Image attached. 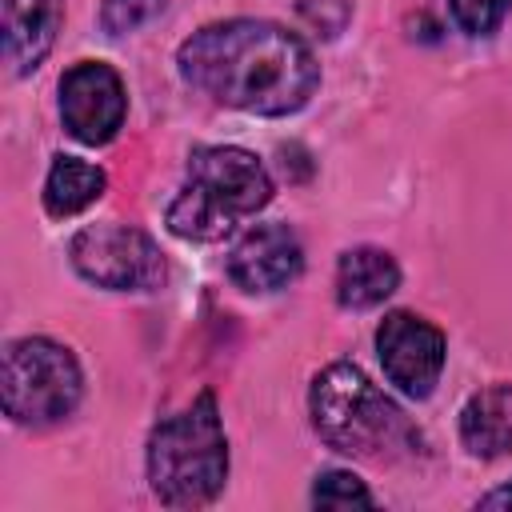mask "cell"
I'll list each match as a JSON object with an SVG mask.
<instances>
[{
  "label": "cell",
  "mask_w": 512,
  "mask_h": 512,
  "mask_svg": "<svg viewBox=\"0 0 512 512\" xmlns=\"http://www.w3.org/2000/svg\"><path fill=\"white\" fill-rule=\"evenodd\" d=\"M176 64L204 96L256 116H288L304 108L320 84L312 48L272 20L208 24L180 44Z\"/></svg>",
  "instance_id": "cell-1"
},
{
  "label": "cell",
  "mask_w": 512,
  "mask_h": 512,
  "mask_svg": "<svg viewBox=\"0 0 512 512\" xmlns=\"http://www.w3.org/2000/svg\"><path fill=\"white\" fill-rule=\"evenodd\" d=\"M268 200L272 180L252 152L232 144L196 148L188 156V184L168 204V228L184 240H220Z\"/></svg>",
  "instance_id": "cell-2"
},
{
  "label": "cell",
  "mask_w": 512,
  "mask_h": 512,
  "mask_svg": "<svg viewBox=\"0 0 512 512\" xmlns=\"http://www.w3.org/2000/svg\"><path fill=\"white\" fill-rule=\"evenodd\" d=\"M228 476V440L216 412V396L200 392L192 408L168 416L148 440L152 492L172 508L208 504Z\"/></svg>",
  "instance_id": "cell-3"
},
{
  "label": "cell",
  "mask_w": 512,
  "mask_h": 512,
  "mask_svg": "<svg viewBox=\"0 0 512 512\" xmlns=\"http://www.w3.org/2000/svg\"><path fill=\"white\" fill-rule=\"evenodd\" d=\"M320 440L344 456H392L412 444L404 412L352 364H328L308 396Z\"/></svg>",
  "instance_id": "cell-4"
},
{
  "label": "cell",
  "mask_w": 512,
  "mask_h": 512,
  "mask_svg": "<svg viewBox=\"0 0 512 512\" xmlns=\"http://www.w3.org/2000/svg\"><path fill=\"white\" fill-rule=\"evenodd\" d=\"M0 396H4V412L16 424L64 420L80 400L76 356L48 336H24V340L8 344Z\"/></svg>",
  "instance_id": "cell-5"
},
{
  "label": "cell",
  "mask_w": 512,
  "mask_h": 512,
  "mask_svg": "<svg viewBox=\"0 0 512 512\" xmlns=\"http://www.w3.org/2000/svg\"><path fill=\"white\" fill-rule=\"evenodd\" d=\"M68 256H72V264L84 280H92L100 288H116V292L152 288L164 276L160 248L140 228H128V224H88V228H80L72 236Z\"/></svg>",
  "instance_id": "cell-6"
},
{
  "label": "cell",
  "mask_w": 512,
  "mask_h": 512,
  "mask_svg": "<svg viewBox=\"0 0 512 512\" xmlns=\"http://www.w3.org/2000/svg\"><path fill=\"white\" fill-rule=\"evenodd\" d=\"M376 352L384 364V376L404 392L424 400L444 368V332L412 312H392L376 328Z\"/></svg>",
  "instance_id": "cell-7"
},
{
  "label": "cell",
  "mask_w": 512,
  "mask_h": 512,
  "mask_svg": "<svg viewBox=\"0 0 512 512\" xmlns=\"http://www.w3.org/2000/svg\"><path fill=\"white\" fill-rule=\"evenodd\" d=\"M124 84L116 68L100 60L72 64L60 80V116L80 144H108L124 124Z\"/></svg>",
  "instance_id": "cell-8"
},
{
  "label": "cell",
  "mask_w": 512,
  "mask_h": 512,
  "mask_svg": "<svg viewBox=\"0 0 512 512\" xmlns=\"http://www.w3.org/2000/svg\"><path fill=\"white\" fill-rule=\"evenodd\" d=\"M300 268H304L300 240L284 224H256L228 252V276L244 292H276L288 280H296Z\"/></svg>",
  "instance_id": "cell-9"
},
{
  "label": "cell",
  "mask_w": 512,
  "mask_h": 512,
  "mask_svg": "<svg viewBox=\"0 0 512 512\" xmlns=\"http://www.w3.org/2000/svg\"><path fill=\"white\" fill-rule=\"evenodd\" d=\"M64 0H4V60L16 76L32 72L56 44Z\"/></svg>",
  "instance_id": "cell-10"
},
{
  "label": "cell",
  "mask_w": 512,
  "mask_h": 512,
  "mask_svg": "<svg viewBox=\"0 0 512 512\" xmlns=\"http://www.w3.org/2000/svg\"><path fill=\"white\" fill-rule=\"evenodd\" d=\"M400 284V268L380 248H352L336 264V300L344 308H372Z\"/></svg>",
  "instance_id": "cell-11"
},
{
  "label": "cell",
  "mask_w": 512,
  "mask_h": 512,
  "mask_svg": "<svg viewBox=\"0 0 512 512\" xmlns=\"http://www.w3.org/2000/svg\"><path fill=\"white\" fill-rule=\"evenodd\" d=\"M460 436L476 456L512 452V384H492L476 392L460 412Z\"/></svg>",
  "instance_id": "cell-12"
},
{
  "label": "cell",
  "mask_w": 512,
  "mask_h": 512,
  "mask_svg": "<svg viewBox=\"0 0 512 512\" xmlns=\"http://www.w3.org/2000/svg\"><path fill=\"white\" fill-rule=\"evenodd\" d=\"M104 192V172L80 156H56L44 180V208L48 216H76Z\"/></svg>",
  "instance_id": "cell-13"
},
{
  "label": "cell",
  "mask_w": 512,
  "mask_h": 512,
  "mask_svg": "<svg viewBox=\"0 0 512 512\" xmlns=\"http://www.w3.org/2000/svg\"><path fill=\"white\" fill-rule=\"evenodd\" d=\"M312 504L316 508H368L372 496L352 472H324L312 488Z\"/></svg>",
  "instance_id": "cell-14"
},
{
  "label": "cell",
  "mask_w": 512,
  "mask_h": 512,
  "mask_svg": "<svg viewBox=\"0 0 512 512\" xmlns=\"http://www.w3.org/2000/svg\"><path fill=\"white\" fill-rule=\"evenodd\" d=\"M160 8H164V0H104L100 24H104L112 36H120V32H132V28H140L144 20H152Z\"/></svg>",
  "instance_id": "cell-15"
},
{
  "label": "cell",
  "mask_w": 512,
  "mask_h": 512,
  "mask_svg": "<svg viewBox=\"0 0 512 512\" xmlns=\"http://www.w3.org/2000/svg\"><path fill=\"white\" fill-rule=\"evenodd\" d=\"M448 4H452V16H456V24L464 32L488 36L504 20V12H508L512 0H448Z\"/></svg>",
  "instance_id": "cell-16"
},
{
  "label": "cell",
  "mask_w": 512,
  "mask_h": 512,
  "mask_svg": "<svg viewBox=\"0 0 512 512\" xmlns=\"http://www.w3.org/2000/svg\"><path fill=\"white\" fill-rule=\"evenodd\" d=\"M480 504H484V508H512V484H508V488H496V492H488Z\"/></svg>",
  "instance_id": "cell-17"
}]
</instances>
